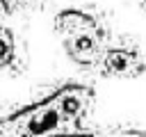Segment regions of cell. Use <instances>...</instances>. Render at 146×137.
<instances>
[{"label": "cell", "instance_id": "1", "mask_svg": "<svg viewBox=\"0 0 146 137\" xmlns=\"http://www.w3.org/2000/svg\"><path fill=\"white\" fill-rule=\"evenodd\" d=\"M91 105L87 87H64L43 103L16 114L9 121L11 137H80V119Z\"/></svg>", "mask_w": 146, "mask_h": 137}, {"label": "cell", "instance_id": "4", "mask_svg": "<svg viewBox=\"0 0 146 137\" xmlns=\"http://www.w3.org/2000/svg\"><path fill=\"white\" fill-rule=\"evenodd\" d=\"M14 59V37L7 27H0V66H7Z\"/></svg>", "mask_w": 146, "mask_h": 137}, {"label": "cell", "instance_id": "3", "mask_svg": "<svg viewBox=\"0 0 146 137\" xmlns=\"http://www.w3.org/2000/svg\"><path fill=\"white\" fill-rule=\"evenodd\" d=\"M105 71L112 75H135L139 71V59L123 50H110L105 55Z\"/></svg>", "mask_w": 146, "mask_h": 137}, {"label": "cell", "instance_id": "5", "mask_svg": "<svg viewBox=\"0 0 146 137\" xmlns=\"http://www.w3.org/2000/svg\"><path fill=\"white\" fill-rule=\"evenodd\" d=\"M30 2H32V0H0L2 9H5V11H9V14H14V11H18V9L27 7Z\"/></svg>", "mask_w": 146, "mask_h": 137}, {"label": "cell", "instance_id": "6", "mask_svg": "<svg viewBox=\"0 0 146 137\" xmlns=\"http://www.w3.org/2000/svg\"><path fill=\"white\" fill-rule=\"evenodd\" d=\"M119 137H146V135H141V132H121Z\"/></svg>", "mask_w": 146, "mask_h": 137}, {"label": "cell", "instance_id": "2", "mask_svg": "<svg viewBox=\"0 0 146 137\" xmlns=\"http://www.w3.org/2000/svg\"><path fill=\"white\" fill-rule=\"evenodd\" d=\"M57 30L64 37L68 55L80 64H94L103 55L100 30L94 18L80 11H64L57 16Z\"/></svg>", "mask_w": 146, "mask_h": 137}]
</instances>
